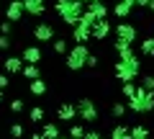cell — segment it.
I'll return each mask as SVG.
<instances>
[{"mask_svg":"<svg viewBox=\"0 0 154 139\" xmlns=\"http://www.w3.org/2000/svg\"><path fill=\"white\" fill-rule=\"evenodd\" d=\"M46 90H49V88H46V83H44L41 77H36V80H31V83H28V93L36 95V98H38V95H46Z\"/></svg>","mask_w":154,"mask_h":139,"instance_id":"cell-19","label":"cell"},{"mask_svg":"<svg viewBox=\"0 0 154 139\" xmlns=\"http://www.w3.org/2000/svg\"><path fill=\"white\" fill-rule=\"evenodd\" d=\"M85 67L95 70V67H98V54H93V52H90V57H88V65H85Z\"/></svg>","mask_w":154,"mask_h":139,"instance_id":"cell-34","label":"cell"},{"mask_svg":"<svg viewBox=\"0 0 154 139\" xmlns=\"http://www.w3.org/2000/svg\"><path fill=\"white\" fill-rule=\"evenodd\" d=\"M139 54L154 59V36H144V39L139 41Z\"/></svg>","mask_w":154,"mask_h":139,"instance_id":"cell-17","label":"cell"},{"mask_svg":"<svg viewBox=\"0 0 154 139\" xmlns=\"http://www.w3.org/2000/svg\"><path fill=\"white\" fill-rule=\"evenodd\" d=\"M116 77L121 80V83H134V80L141 75V62H139V57H126V59H118L116 62Z\"/></svg>","mask_w":154,"mask_h":139,"instance_id":"cell-2","label":"cell"},{"mask_svg":"<svg viewBox=\"0 0 154 139\" xmlns=\"http://www.w3.org/2000/svg\"><path fill=\"white\" fill-rule=\"evenodd\" d=\"M149 11H154V0H152V3H149Z\"/></svg>","mask_w":154,"mask_h":139,"instance_id":"cell-40","label":"cell"},{"mask_svg":"<svg viewBox=\"0 0 154 139\" xmlns=\"http://www.w3.org/2000/svg\"><path fill=\"white\" fill-rule=\"evenodd\" d=\"M85 139H103L98 131H85Z\"/></svg>","mask_w":154,"mask_h":139,"instance_id":"cell-37","label":"cell"},{"mask_svg":"<svg viewBox=\"0 0 154 139\" xmlns=\"http://www.w3.org/2000/svg\"><path fill=\"white\" fill-rule=\"evenodd\" d=\"M33 39L41 41V44L51 41V39H54V26H51V23H38V26L33 28Z\"/></svg>","mask_w":154,"mask_h":139,"instance_id":"cell-11","label":"cell"},{"mask_svg":"<svg viewBox=\"0 0 154 139\" xmlns=\"http://www.w3.org/2000/svg\"><path fill=\"white\" fill-rule=\"evenodd\" d=\"M110 31H113V26H110L108 18H100V21L93 23V39H98V41L108 39V33H110Z\"/></svg>","mask_w":154,"mask_h":139,"instance_id":"cell-9","label":"cell"},{"mask_svg":"<svg viewBox=\"0 0 154 139\" xmlns=\"http://www.w3.org/2000/svg\"><path fill=\"white\" fill-rule=\"evenodd\" d=\"M3 70H5V75H21L23 59H21V57H8V59L3 62Z\"/></svg>","mask_w":154,"mask_h":139,"instance_id":"cell-16","label":"cell"},{"mask_svg":"<svg viewBox=\"0 0 154 139\" xmlns=\"http://www.w3.org/2000/svg\"><path fill=\"white\" fill-rule=\"evenodd\" d=\"M139 77H141V88L144 90H154V75H149V72H144V75H139Z\"/></svg>","mask_w":154,"mask_h":139,"instance_id":"cell-29","label":"cell"},{"mask_svg":"<svg viewBox=\"0 0 154 139\" xmlns=\"http://www.w3.org/2000/svg\"><path fill=\"white\" fill-rule=\"evenodd\" d=\"M116 39H121V41H126V44H134L136 41V26L134 23H118L116 26Z\"/></svg>","mask_w":154,"mask_h":139,"instance_id":"cell-8","label":"cell"},{"mask_svg":"<svg viewBox=\"0 0 154 139\" xmlns=\"http://www.w3.org/2000/svg\"><path fill=\"white\" fill-rule=\"evenodd\" d=\"M69 137L72 139H85V126L82 124H72L69 126Z\"/></svg>","mask_w":154,"mask_h":139,"instance_id":"cell-28","label":"cell"},{"mask_svg":"<svg viewBox=\"0 0 154 139\" xmlns=\"http://www.w3.org/2000/svg\"><path fill=\"white\" fill-rule=\"evenodd\" d=\"M0 103H3V90H0Z\"/></svg>","mask_w":154,"mask_h":139,"instance_id":"cell-42","label":"cell"},{"mask_svg":"<svg viewBox=\"0 0 154 139\" xmlns=\"http://www.w3.org/2000/svg\"><path fill=\"white\" fill-rule=\"evenodd\" d=\"M88 57H90V49L85 44H75L69 52L64 54V65L67 70H72V72H77V70H82L85 65H88Z\"/></svg>","mask_w":154,"mask_h":139,"instance_id":"cell-4","label":"cell"},{"mask_svg":"<svg viewBox=\"0 0 154 139\" xmlns=\"http://www.w3.org/2000/svg\"><path fill=\"white\" fill-rule=\"evenodd\" d=\"M23 0H11V3H8V8H5V18L8 21H13V23H18L23 18Z\"/></svg>","mask_w":154,"mask_h":139,"instance_id":"cell-10","label":"cell"},{"mask_svg":"<svg viewBox=\"0 0 154 139\" xmlns=\"http://www.w3.org/2000/svg\"><path fill=\"white\" fill-rule=\"evenodd\" d=\"M131 139H152V134H149L146 126L136 124V126H131Z\"/></svg>","mask_w":154,"mask_h":139,"instance_id":"cell-24","label":"cell"},{"mask_svg":"<svg viewBox=\"0 0 154 139\" xmlns=\"http://www.w3.org/2000/svg\"><path fill=\"white\" fill-rule=\"evenodd\" d=\"M11 111H13V113L26 111V103H23V98H13V100H11Z\"/></svg>","mask_w":154,"mask_h":139,"instance_id":"cell-31","label":"cell"},{"mask_svg":"<svg viewBox=\"0 0 154 139\" xmlns=\"http://www.w3.org/2000/svg\"><path fill=\"white\" fill-rule=\"evenodd\" d=\"M136 88H139V85H134V83H123V88H121V95L128 100L134 93H136Z\"/></svg>","mask_w":154,"mask_h":139,"instance_id":"cell-30","label":"cell"},{"mask_svg":"<svg viewBox=\"0 0 154 139\" xmlns=\"http://www.w3.org/2000/svg\"><path fill=\"white\" fill-rule=\"evenodd\" d=\"M23 11L28 13V16L38 18L46 13V0H23Z\"/></svg>","mask_w":154,"mask_h":139,"instance_id":"cell-12","label":"cell"},{"mask_svg":"<svg viewBox=\"0 0 154 139\" xmlns=\"http://www.w3.org/2000/svg\"><path fill=\"white\" fill-rule=\"evenodd\" d=\"M75 106H77V118L82 124H95L98 121V106L93 103V98H80Z\"/></svg>","mask_w":154,"mask_h":139,"instance_id":"cell-5","label":"cell"},{"mask_svg":"<svg viewBox=\"0 0 154 139\" xmlns=\"http://www.w3.org/2000/svg\"><path fill=\"white\" fill-rule=\"evenodd\" d=\"M72 39H75V44H88V41L93 39V23H88L85 18H80V21L72 26Z\"/></svg>","mask_w":154,"mask_h":139,"instance_id":"cell-7","label":"cell"},{"mask_svg":"<svg viewBox=\"0 0 154 139\" xmlns=\"http://www.w3.org/2000/svg\"><path fill=\"white\" fill-rule=\"evenodd\" d=\"M126 111H128V106L123 103V100H118V103L110 106V116H113V118H123V116H126Z\"/></svg>","mask_w":154,"mask_h":139,"instance_id":"cell-25","label":"cell"},{"mask_svg":"<svg viewBox=\"0 0 154 139\" xmlns=\"http://www.w3.org/2000/svg\"><path fill=\"white\" fill-rule=\"evenodd\" d=\"M57 139H69V134H67V137H62V134H59V137H57Z\"/></svg>","mask_w":154,"mask_h":139,"instance_id":"cell-41","label":"cell"},{"mask_svg":"<svg viewBox=\"0 0 154 139\" xmlns=\"http://www.w3.org/2000/svg\"><path fill=\"white\" fill-rule=\"evenodd\" d=\"M110 139H131V126H123V124L113 126V131H110Z\"/></svg>","mask_w":154,"mask_h":139,"instance_id":"cell-20","label":"cell"},{"mask_svg":"<svg viewBox=\"0 0 154 139\" xmlns=\"http://www.w3.org/2000/svg\"><path fill=\"white\" fill-rule=\"evenodd\" d=\"M108 16H110V11H108V5H105L103 0H98V3H88V5H85V13H82V18L88 23H95V21L108 18Z\"/></svg>","mask_w":154,"mask_h":139,"instance_id":"cell-6","label":"cell"},{"mask_svg":"<svg viewBox=\"0 0 154 139\" xmlns=\"http://www.w3.org/2000/svg\"><path fill=\"white\" fill-rule=\"evenodd\" d=\"M44 116H46V111L41 106H33L31 111H28V121H31V124H41V121H44Z\"/></svg>","mask_w":154,"mask_h":139,"instance_id":"cell-21","label":"cell"},{"mask_svg":"<svg viewBox=\"0 0 154 139\" xmlns=\"http://www.w3.org/2000/svg\"><path fill=\"white\" fill-rule=\"evenodd\" d=\"M75 116H77V106L75 103H62V106L57 108V118H59L62 124H69Z\"/></svg>","mask_w":154,"mask_h":139,"instance_id":"cell-14","label":"cell"},{"mask_svg":"<svg viewBox=\"0 0 154 139\" xmlns=\"http://www.w3.org/2000/svg\"><path fill=\"white\" fill-rule=\"evenodd\" d=\"M69 139H72V137H69Z\"/></svg>","mask_w":154,"mask_h":139,"instance_id":"cell-43","label":"cell"},{"mask_svg":"<svg viewBox=\"0 0 154 139\" xmlns=\"http://www.w3.org/2000/svg\"><path fill=\"white\" fill-rule=\"evenodd\" d=\"M149 3L152 0H136V5H141V8H149Z\"/></svg>","mask_w":154,"mask_h":139,"instance_id":"cell-38","label":"cell"},{"mask_svg":"<svg viewBox=\"0 0 154 139\" xmlns=\"http://www.w3.org/2000/svg\"><path fill=\"white\" fill-rule=\"evenodd\" d=\"M80 3H85V5H88V3H98V0H80Z\"/></svg>","mask_w":154,"mask_h":139,"instance_id":"cell-39","label":"cell"},{"mask_svg":"<svg viewBox=\"0 0 154 139\" xmlns=\"http://www.w3.org/2000/svg\"><path fill=\"white\" fill-rule=\"evenodd\" d=\"M41 134H44L46 139H57L59 137V126H57V124H41Z\"/></svg>","mask_w":154,"mask_h":139,"instance_id":"cell-23","label":"cell"},{"mask_svg":"<svg viewBox=\"0 0 154 139\" xmlns=\"http://www.w3.org/2000/svg\"><path fill=\"white\" fill-rule=\"evenodd\" d=\"M21 59L26 62V65H38V62H41V46H26V49L21 52Z\"/></svg>","mask_w":154,"mask_h":139,"instance_id":"cell-15","label":"cell"},{"mask_svg":"<svg viewBox=\"0 0 154 139\" xmlns=\"http://www.w3.org/2000/svg\"><path fill=\"white\" fill-rule=\"evenodd\" d=\"M26 139H46L41 131H33V134H26Z\"/></svg>","mask_w":154,"mask_h":139,"instance_id":"cell-36","label":"cell"},{"mask_svg":"<svg viewBox=\"0 0 154 139\" xmlns=\"http://www.w3.org/2000/svg\"><path fill=\"white\" fill-rule=\"evenodd\" d=\"M8 134H11L13 139H23V137H26V126H23V124H11Z\"/></svg>","mask_w":154,"mask_h":139,"instance_id":"cell-27","label":"cell"},{"mask_svg":"<svg viewBox=\"0 0 154 139\" xmlns=\"http://www.w3.org/2000/svg\"><path fill=\"white\" fill-rule=\"evenodd\" d=\"M126 106L134 113H152L154 111V90H144L141 85L136 88V93L126 100Z\"/></svg>","mask_w":154,"mask_h":139,"instance_id":"cell-3","label":"cell"},{"mask_svg":"<svg viewBox=\"0 0 154 139\" xmlns=\"http://www.w3.org/2000/svg\"><path fill=\"white\" fill-rule=\"evenodd\" d=\"M51 49H54V54H67L69 44H67V39H51Z\"/></svg>","mask_w":154,"mask_h":139,"instance_id":"cell-26","label":"cell"},{"mask_svg":"<svg viewBox=\"0 0 154 139\" xmlns=\"http://www.w3.org/2000/svg\"><path fill=\"white\" fill-rule=\"evenodd\" d=\"M8 49H11V36L0 33V52H8Z\"/></svg>","mask_w":154,"mask_h":139,"instance_id":"cell-32","label":"cell"},{"mask_svg":"<svg viewBox=\"0 0 154 139\" xmlns=\"http://www.w3.org/2000/svg\"><path fill=\"white\" fill-rule=\"evenodd\" d=\"M21 75L28 80V83H31V80H36V77H41V72H38V65H26V67L21 70Z\"/></svg>","mask_w":154,"mask_h":139,"instance_id":"cell-22","label":"cell"},{"mask_svg":"<svg viewBox=\"0 0 154 139\" xmlns=\"http://www.w3.org/2000/svg\"><path fill=\"white\" fill-rule=\"evenodd\" d=\"M8 85H11V77L3 72V75H0V90H8Z\"/></svg>","mask_w":154,"mask_h":139,"instance_id":"cell-35","label":"cell"},{"mask_svg":"<svg viewBox=\"0 0 154 139\" xmlns=\"http://www.w3.org/2000/svg\"><path fill=\"white\" fill-rule=\"evenodd\" d=\"M113 49H116V54H118V59H126V57H134V46H131V44H126V41H121V39H116Z\"/></svg>","mask_w":154,"mask_h":139,"instance_id":"cell-18","label":"cell"},{"mask_svg":"<svg viewBox=\"0 0 154 139\" xmlns=\"http://www.w3.org/2000/svg\"><path fill=\"white\" fill-rule=\"evenodd\" d=\"M11 31H13V21H8V18L0 21V33H11Z\"/></svg>","mask_w":154,"mask_h":139,"instance_id":"cell-33","label":"cell"},{"mask_svg":"<svg viewBox=\"0 0 154 139\" xmlns=\"http://www.w3.org/2000/svg\"><path fill=\"white\" fill-rule=\"evenodd\" d=\"M54 13L62 18V23L75 26V23L82 18V13H85V3H80V0H57Z\"/></svg>","mask_w":154,"mask_h":139,"instance_id":"cell-1","label":"cell"},{"mask_svg":"<svg viewBox=\"0 0 154 139\" xmlns=\"http://www.w3.org/2000/svg\"><path fill=\"white\" fill-rule=\"evenodd\" d=\"M134 5H136V0H118L113 5V16H118L123 21V18H128L134 13Z\"/></svg>","mask_w":154,"mask_h":139,"instance_id":"cell-13","label":"cell"}]
</instances>
